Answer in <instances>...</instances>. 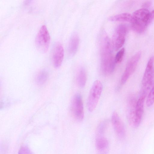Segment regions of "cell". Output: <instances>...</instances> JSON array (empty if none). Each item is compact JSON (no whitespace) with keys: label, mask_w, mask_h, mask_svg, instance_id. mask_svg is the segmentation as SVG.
<instances>
[{"label":"cell","mask_w":154,"mask_h":154,"mask_svg":"<svg viewBox=\"0 0 154 154\" xmlns=\"http://www.w3.org/2000/svg\"><path fill=\"white\" fill-rule=\"evenodd\" d=\"M103 89L102 83L99 80H95L90 89L87 101V108L90 112L95 109L100 98Z\"/></svg>","instance_id":"cell-3"},{"label":"cell","mask_w":154,"mask_h":154,"mask_svg":"<svg viewBox=\"0 0 154 154\" xmlns=\"http://www.w3.org/2000/svg\"><path fill=\"white\" fill-rule=\"evenodd\" d=\"M154 19V10L149 12L148 20V26L150 24Z\"/></svg>","instance_id":"cell-22"},{"label":"cell","mask_w":154,"mask_h":154,"mask_svg":"<svg viewBox=\"0 0 154 154\" xmlns=\"http://www.w3.org/2000/svg\"><path fill=\"white\" fill-rule=\"evenodd\" d=\"M71 110L74 118L77 121H82L84 117V111L82 98L78 93L73 96L71 103Z\"/></svg>","instance_id":"cell-5"},{"label":"cell","mask_w":154,"mask_h":154,"mask_svg":"<svg viewBox=\"0 0 154 154\" xmlns=\"http://www.w3.org/2000/svg\"><path fill=\"white\" fill-rule=\"evenodd\" d=\"M50 41L49 33L46 26L43 25L39 29L35 39L37 48L42 53H46L48 50Z\"/></svg>","instance_id":"cell-4"},{"label":"cell","mask_w":154,"mask_h":154,"mask_svg":"<svg viewBox=\"0 0 154 154\" xmlns=\"http://www.w3.org/2000/svg\"><path fill=\"white\" fill-rule=\"evenodd\" d=\"M131 15L129 13H125L110 17L109 20L112 21L130 22Z\"/></svg>","instance_id":"cell-15"},{"label":"cell","mask_w":154,"mask_h":154,"mask_svg":"<svg viewBox=\"0 0 154 154\" xmlns=\"http://www.w3.org/2000/svg\"><path fill=\"white\" fill-rule=\"evenodd\" d=\"M108 125V121L106 120L101 122L98 125L96 130V138L104 137Z\"/></svg>","instance_id":"cell-17"},{"label":"cell","mask_w":154,"mask_h":154,"mask_svg":"<svg viewBox=\"0 0 154 154\" xmlns=\"http://www.w3.org/2000/svg\"><path fill=\"white\" fill-rule=\"evenodd\" d=\"M125 52V48H123L117 53L115 57L116 63H119L122 61L124 56Z\"/></svg>","instance_id":"cell-20"},{"label":"cell","mask_w":154,"mask_h":154,"mask_svg":"<svg viewBox=\"0 0 154 154\" xmlns=\"http://www.w3.org/2000/svg\"><path fill=\"white\" fill-rule=\"evenodd\" d=\"M77 82L79 86L81 88L85 85L87 80V74L86 71L83 68H81L77 74Z\"/></svg>","instance_id":"cell-16"},{"label":"cell","mask_w":154,"mask_h":154,"mask_svg":"<svg viewBox=\"0 0 154 154\" xmlns=\"http://www.w3.org/2000/svg\"><path fill=\"white\" fill-rule=\"evenodd\" d=\"M135 99L133 95H130L128 100L127 119L130 125L134 127V119L135 108L136 103Z\"/></svg>","instance_id":"cell-12"},{"label":"cell","mask_w":154,"mask_h":154,"mask_svg":"<svg viewBox=\"0 0 154 154\" xmlns=\"http://www.w3.org/2000/svg\"><path fill=\"white\" fill-rule=\"evenodd\" d=\"M141 56L140 52H137L128 61L121 79L122 84H125L134 72Z\"/></svg>","instance_id":"cell-7"},{"label":"cell","mask_w":154,"mask_h":154,"mask_svg":"<svg viewBox=\"0 0 154 154\" xmlns=\"http://www.w3.org/2000/svg\"><path fill=\"white\" fill-rule=\"evenodd\" d=\"M111 122L115 133L118 137L122 139L125 135V130L124 124L117 112L114 111L112 113Z\"/></svg>","instance_id":"cell-8"},{"label":"cell","mask_w":154,"mask_h":154,"mask_svg":"<svg viewBox=\"0 0 154 154\" xmlns=\"http://www.w3.org/2000/svg\"><path fill=\"white\" fill-rule=\"evenodd\" d=\"M154 62V57L152 56L147 63L142 80V85L146 90H148L152 83Z\"/></svg>","instance_id":"cell-9"},{"label":"cell","mask_w":154,"mask_h":154,"mask_svg":"<svg viewBox=\"0 0 154 154\" xmlns=\"http://www.w3.org/2000/svg\"><path fill=\"white\" fill-rule=\"evenodd\" d=\"M48 76V73L47 71L43 70L41 71L37 75L36 81L39 85H42L47 81Z\"/></svg>","instance_id":"cell-18"},{"label":"cell","mask_w":154,"mask_h":154,"mask_svg":"<svg viewBox=\"0 0 154 154\" xmlns=\"http://www.w3.org/2000/svg\"><path fill=\"white\" fill-rule=\"evenodd\" d=\"M100 44L101 71L103 75H109L114 71L116 63L110 41L104 31L101 33Z\"/></svg>","instance_id":"cell-1"},{"label":"cell","mask_w":154,"mask_h":154,"mask_svg":"<svg viewBox=\"0 0 154 154\" xmlns=\"http://www.w3.org/2000/svg\"><path fill=\"white\" fill-rule=\"evenodd\" d=\"M127 31L126 26L123 24L119 25L113 35L112 44L114 49L117 50L124 44Z\"/></svg>","instance_id":"cell-6"},{"label":"cell","mask_w":154,"mask_h":154,"mask_svg":"<svg viewBox=\"0 0 154 154\" xmlns=\"http://www.w3.org/2000/svg\"><path fill=\"white\" fill-rule=\"evenodd\" d=\"M79 38L76 33L73 34L71 36L69 44L68 51L71 55H74L76 53L79 47Z\"/></svg>","instance_id":"cell-13"},{"label":"cell","mask_w":154,"mask_h":154,"mask_svg":"<svg viewBox=\"0 0 154 154\" xmlns=\"http://www.w3.org/2000/svg\"><path fill=\"white\" fill-rule=\"evenodd\" d=\"M149 12L146 8H143L136 10L131 16V20L132 29L140 33L145 30L147 26Z\"/></svg>","instance_id":"cell-2"},{"label":"cell","mask_w":154,"mask_h":154,"mask_svg":"<svg viewBox=\"0 0 154 154\" xmlns=\"http://www.w3.org/2000/svg\"><path fill=\"white\" fill-rule=\"evenodd\" d=\"M64 55L63 48L62 44L57 42L55 45L52 51V59L54 66L58 68L61 65Z\"/></svg>","instance_id":"cell-10"},{"label":"cell","mask_w":154,"mask_h":154,"mask_svg":"<svg viewBox=\"0 0 154 154\" xmlns=\"http://www.w3.org/2000/svg\"><path fill=\"white\" fill-rule=\"evenodd\" d=\"M108 146V141L104 137L96 138L95 146L98 152L107 150Z\"/></svg>","instance_id":"cell-14"},{"label":"cell","mask_w":154,"mask_h":154,"mask_svg":"<svg viewBox=\"0 0 154 154\" xmlns=\"http://www.w3.org/2000/svg\"><path fill=\"white\" fill-rule=\"evenodd\" d=\"M146 94H142L137 101L135 113L134 122L133 128L138 127L142 119L144 113V103Z\"/></svg>","instance_id":"cell-11"},{"label":"cell","mask_w":154,"mask_h":154,"mask_svg":"<svg viewBox=\"0 0 154 154\" xmlns=\"http://www.w3.org/2000/svg\"><path fill=\"white\" fill-rule=\"evenodd\" d=\"M154 103V86L151 90L147 97L146 104L148 107L152 106Z\"/></svg>","instance_id":"cell-19"},{"label":"cell","mask_w":154,"mask_h":154,"mask_svg":"<svg viewBox=\"0 0 154 154\" xmlns=\"http://www.w3.org/2000/svg\"><path fill=\"white\" fill-rule=\"evenodd\" d=\"M18 154H33V153L27 146H23L20 148Z\"/></svg>","instance_id":"cell-21"},{"label":"cell","mask_w":154,"mask_h":154,"mask_svg":"<svg viewBox=\"0 0 154 154\" xmlns=\"http://www.w3.org/2000/svg\"><path fill=\"white\" fill-rule=\"evenodd\" d=\"M150 5V3L149 2H147L143 5L144 7H147L149 6Z\"/></svg>","instance_id":"cell-23"}]
</instances>
